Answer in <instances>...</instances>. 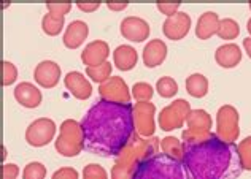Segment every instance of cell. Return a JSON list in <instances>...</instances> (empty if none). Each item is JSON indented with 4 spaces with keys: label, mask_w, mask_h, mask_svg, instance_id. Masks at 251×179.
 Here are the masks:
<instances>
[{
    "label": "cell",
    "mask_w": 251,
    "mask_h": 179,
    "mask_svg": "<svg viewBox=\"0 0 251 179\" xmlns=\"http://www.w3.org/2000/svg\"><path fill=\"white\" fill-rule=\"evenodd\" d=\"M247 30H248V34L251 37V18L248 19V22H247Z\"/></svg>",
    "instance_id": "60d3db41"
},
{
    "label": "cell",
    "mask_w": 251,
    "mask_h": 179,
    "mask_svg": "<svg viewBox=\"0 0 251 179\" xmlns=\"http://www.w3.org/2000/svg\"><path fill=\"white\" fill-rule=\"evenodd\" d=\"M52 179H78V171L72 167H62L52 173Z\"/></svg>",
    "instance_id": "d590c367"
},
{
    "label": "cell",
    "mask_w": 251,
    "mask_h": 179,
    "mask_svg": "<svg viewBox=\"0 0 251 179\" xmlns=\"http://www.w3.org/2000/svg\"><path fill=\"white\" fill-rule=\"evenodd\" d=\"M167 57V45L162 42L161 38L150 40V42L143 46L142 59L145 67L154 68L157 65H161Z\"/></svg>",
    "instance_id": "ac0fdd59"
},
{
    "label": "cell",
    "mask_w": 251,
    "mask_h": 179,
    "mask_svg": "<svg viewBox=\"0 0 251 179\" xmlns=\"http://www.w3.org/2000/svg\"><path fill=\"white\" fill-rule=\"evenodd\" d=\"M157 148H161L159 138H142L135 134L132 141L116 157L115 165L110 173V179H130L137 165L147 157L159 152Z\"/></svg>",
    "instance_id": "3957f363"
},
{
    "label": "cell",
    "mask_w": 251,
    "mask_h": 179,
    "mask_svg": "<svg viewBox=\"0 0 251 179\" xmlns=\"http://www.w3.org/2000/svg\"><path fill=\"white\" fill-rule=\"evenodd\" d=\"M111 70H113V65L110 62H105L99 67H86V76L91 78L94 83L103 84L111 78Z\"/></svg>",
    "instance_id": "4316f807"
},
{
    "label": "cell",
    "mask_w": 251,
    "mask_h": 179,
    "mask_svg": "<svg viewBox=\"0 0 251 179\" xmlns=\"http://www.w3.org/2000/svg\"><path fill=\"white\" fill-rule=\"evenodd\" d=\"M46 10L50 13H56V15L65 16L72 10V3L69 2H48L46 3Z\"/></svg>",
    "instance_id": "e575fe53"
},
{
    "label": "cell",
    "mask_w": 251,
    "mask_h": 179,
    "mask_svg": "<svg viewBox=\"0 0 251 179\" xmlns=\"http://www.w3.org/2000/svg\"><path fill=\"white\" fill-rule=\"evenodd\" d=\"M137 61H138V52L130 45H120L113 51V64L121 71L132 70L137 65Z\"/></svg>",
    "instance_id": "7402d4cb"
},
{
    "label": "cell",
    "mask_w": 251,
    "mask_h": 179,
    "mask_svg": "<svg viewBox=\"0 0 251 179\" xmlns=\"http://www.w3.org/2000/svg\"><path fill=\"white\" fill-rule=\"evenodd\" d=\"M54 148L64 157H75L84 149V135L81 122L75 119H65L59 127V135L54 141Z\"/></svg>",
    "instance_id": "5b68a950"
},
{
    "label": "cell",
    "mask_w": 251,
    "mask_h": 179,
    "mask_svg": "<svg viewBox=\"0 0 251 179\" xmlns=\"http://www.w3.org/2000/svg\"><path fill=\"white\" fill-rule=\"evenodd\" d=\"M250 11H251V2H250Z\"/></svg>",
    "instance_id": "7bdbcfd3"
},
{
    "label": "cell",
    "mask_w": 251,
    "mask_h": 179,
    "mask_svg": "<svg viewBox=\"0 0 251 179\" xmlns=\"http://www.w3.org/2000/svg\"><path fill=\"white\" fill-rule=\"evenodd\" d=\"M161 152L183 162V141L172 135L164 136L161 140Z\"/></svg>",
    "instance_id": "d4e9b609"
},
{
    "label": "cell",
    "mask_w": 251,
    "mask_h": 179,
    "mask_svg": "<svg viewBox=\"0 0 251 179\" xmlns=\"http://www.w3.org/2000/svg\"><path fill=\"white\" fill-rule=\"evenodd\" d=\"M61 67L54 61H42L34 70V81L45 89H52L61 79Z\"/></svg>",
    "instance_id": "5bb4252c"
},
{
    "label": "cell",
    "mask_w": 251,
    "mask_h": 179,
    "mask_svg": "<svg viewBox=\"0 0 251 179\" xmlns=\"http://www.w3.org/2000/svg\"><path fill=\"white\" fill-rule=\"evenodd\" d=\"M64 25H65V16L56 15V13L48 11L42 18V30L50 37H56L61 34Z\"/></svg>",
    "instance_id": "cb8c5ba5"
},
{
    "label": "cell",
    "mask_w": 251,
    "mask_h": 179,
    "mask_svg": "<svg viewBox=\"0 0 251 179\" xmlns=\"http://www.w3.org/2000/svg\"><path fill=\"white\" fill-rule=\"evenodd\" d=\"M191 16L186 11H178L176 15L166 18V21L162 22V32L169 40L172 42H178V40H183L189 34L191 29Z\"/></svg>",
    "instance_id": "4fadbf2b"
},
{
    "label": "cell",
    "mask_w": 251,
    "mask_h": 179,
    "mask_svg": "<svg viewBox=\"0 0 251 179\" xmlns=\"http://www.w3.org/2000/svg\"><path fill=\"white\" fill-rule=\"evenodd\" d=\"M64 84L78 100H88L92 94V86L81 71H69L64 78Z\"/></svg>",
    "instance_id": "2e32d148"
},
{
    "label": "cell",
    "mask_w": 251,
    "mask_h": 179,
    "mask_svg": "<svg viewBox=\"0 0 251 179\" xmlns=\"http://www.w3.org/2000/svg\"><path fill=\"white\" fill-rule=\"evenodd\" d=\"M83 179H108V173L97 163H88L83 170Z\"/></svg>",
    "instance_id": "d6a6232c"
},
{
    "label": "cell",
    "mask_w": 251,
    "mask_h": 179,
    "mask_svg": "<svg viewBox=\"0 0 251 179\" xmlns=\"http://www.w3.org/2000/svg\"><path fill=\"white\" fill-rule=\"evenodd\" d=\"M46 167L40 162H30L23 170V179H45Z\"/></svg>",
    "instance_id": "4dcf8cb0"
},
{
    "label": "cell",
    "mask_w": 251,
    "mask_h": 179,
    "mask_svg": "<svg viewBox=\"0 0 251 179\" xmlns=\"http://www.w3.org/2000/svg\"><path fill=\"white\" fill-rule=\"evenodd\" d=\"M110 46L103 40H94L84 46L81 52V61L86 67H99L105 62H108Z\"/></svg>",
    "instance_id": "9a60e30c"
},
{
    "label": "cell",
    "mask_w": 251,
    "mask_h": 179,
    "mask_svg": "<svg viewBox=\"0 0 251 179\" xmlns=\"http://www.w3.org/2000/svg\"><path fill=\"white\" fill-rule=\"evenodd\" d=\"M99 95H100L102 100L127 105L130 103L132 92L121 76H111L108 81L99 86Z\"/></svg>",
    "instance_id": "8fae6325"
},
{
    "label": "cell",
    "mask_w": 251,
    "mask_h": 179,
    "mask_svg": "<svg viewBox=\"0 0 251 179\" xmlns=\"http://www.w3.org/2000/svg\"><path fill=\"white\" fill-rule=\"evenodd\" d=\"M88 34H89L88 24L81 21V19H75V21H72L64 30V37H62L64 46L69 49L80 48L84 43V40L88 38Z\"/></svg>",
    "instance_id": "d6986e66"
},
{
    "label": "cell",
    "mask_w": 251,
    "mask_h": 179,
    "mask_svg": "<svg viewBox=\"0 0 251 179\" xmlns=\"http://www.w3.org/2000/svg\"><path fill=\"white\" fill-rule=\"evenodd\" d=\"M108 10H113V11H123L129 6L127 2H107Z\"/></svg>",
    "instance_id": "f35d334b"
},
{
    "label": "cell",
    "mask_w": 251,
    "mask_h": 179,
    "mask_svg": "<svg viewBox=\"0 0 251 179\" xmlns=\"http://www.w3.org/2000/svg\"><path fill=\"white\" fill-rule=\"evenodd\" d=\"M243 52L239 45L235 43H224L218 46L215 51V61L223 68H234L242 62Z\"/></svg>",
    "instance_id": "ffe728a7"
},
{
    "label": "cell",
    "mask_w": 251,
    "mask_h": 179,
    "mask_svg": "<svg viewBox=\"0 0 251 179\" xmlns=\"http://www.w3.org/2000/svg\"><path fill=\"white\" fill-rule=\"evenodd\" d=\"M84 149L100 157H118L135 136L134 105L99 100L81 119Z\"/></svg>",
    "instance_id": "6da1fadb"
},
{
    "label": "cell",
    "mask_w": 251,
    "mask_h": 179,
    "mask_svg": "<svg viewBox=\"0 0 251 179\" xmlns=\"http://www.w3.org/2000/svg\"><path fill=\"white\" fill-rule=\"evenodd\" d=\"M13 97L24 108H37L42 103L43 98L40 89L29 81H23L16 84L15 90H13Z\"/></svg>",
    "instance_id": "e0dca14e"
},
{
    "label": "cell",
    "mask_w": 251,
    "mask_h": 179,
    "mask_svg": "<svg viewBox=\"0 0 251 179\" xmlns=\"http://www.w3.org/2000/svg\"><path fill=\"white\" fill-rule=\"evenodd\" d=\"M183 167L186 179H237L242 163L235 143L215 134L197 141H183Z\"/></svg>",
    "instance_id": "7a4b0ae2"
},
{
    "label": "cell",
    "mask_w": 251,
    "mask_h": 179,
    "mask_svg": "<svg viewBox=\"0 0 251 179\" xmlns=\"http://www.w3.org/2000/svg\"><path fill=\"white\" fill-rule=\"evenodd\" d=\"M154 114L156 107L151 102H137L134 107V124L135 134L142 138H153L154 136Z\"/></svg>",
    "instance_id": "30bf717a"
},
{
    "label": "cell",
    "mask_w": 251,
    "mask_h": 179,
    "mask_svg": "<svg viewBox=\"0 0 251 179\" xmlns=\"http://www.w3.org/2000/svg\"><path fill=\"white\" fill-rule=\"evenodd\" d=\"M121 35L132 43H142L150 37V24L140 16H127L120 24Z\"/></svg>",
    "instance_id": "7c38bea8"
},
{
    "label": "cell",
    "mask_w": 251,
    "mask_h": 179,
    "mask_svg": "<svg viewBox=\"0 0 251 179\" xmlns=\"http://www.w3.org/2000/svg\"><path fill=\"white\" fill-rule=\"evenodd\" d=\"M240 34V25L232 18H224L220 21V27H218V37L221 40H235Z\"/></svg>",
    "instance_id": "484cf974"
},
{
    "label": "cell",
    "mask_w": 251,
    "mask_h": 179,
    "mask_svg": "<svg viewBox=\"0 0 251 179\" xmlns=\"http://www.w3.org/2000/svg\"><path fill=\"white\" fill-rule=\"evenodd\" d=\"M156 90L162 98H172L174 95H176V92H178V83L170 76H162L157 79Z\"/></svg>",
    "instance_id": "83f0119b"
},
{
    "label": "cell",
    "mask_w": 251,
    "mask_h": 179,
    "mask_svg": "<svg viewBox=\"0 0 251 179\" xmlns=\"http://www.w3.org/2000/svg\"><path fill=\"white\" fill-rule=\"evenodd\" d=\"M56 124L50 117H38L35 121L29 124V127L25 129V141L29 146L34 148H43L48 143L54 140L56 135Z\"/></svg>",
    "instance_id": "9c48e42d"
},
{
    "label": "cell",
    "mask_w": 251,
    "mask_h": 179,
    "mask_svg": "<svg viewBox=\"0 0 251 179\" xmlns=\"http://www.w3.org/2000/svg\"><path fill=\"white\" fill-rule=\"evenodd\" d=\"M220 16L215 11H205L202 13L197 19L196 24V37L199 40H208L218 34V27H220Z\"/></svg>",
    "instance_id": "44dd1931"
},
{
    "label": "cell",
    "mask_w": 251,
    "mask_h": 179,
    "mask_svg": "<svg viewBox=\"0 0 251 179\" xmlns=\"http://www.w3.org/2000/svg\"><path fill=\"white\" fill-rule=\"evenodd\" d=\"M18 175H19V167L16 163L2 165V179H16Z\"/></svg>",
    "instance_id": "8d00e7d4"
},
{
    "label": "cell",
    "mask_w": 251,
    "mask_h": 179,
    "mask_svg": "<svg viewBox=\"0 0 251 179\" xmlns=\"http://www.w3.org/2000/svg\"><path fill=\"white\" fill-rule=\"evenodd\" d=\"M191 105L188 100L184 98H176L167 107H164L157 116V124H159L161 130L164 132H170V130H176L181 129L184 124H186V119L191 112Z\"/></svg>",
    "instance_id": "52a82bcc"
},
{
    "label": "cell",
    "mask_w": 251,
    "mask_h": 179,
    "mask_svg": "<svg viewBox=\"0 0 251 179\" xmlns=\"http://www.w3.org/2000/svg\"><path fill=\"white\" fill-rule=\"evenodd\" d=\"M18 78V68L15 64L2 61V86H11Z\"/></svg>",
    "instance_id": "1f68e13d"
},
{
    "label": "cell",
    "mask_w": 251,
    "mask_h": 179,
    "mask_svg": "<svg viewBox=\"0 0 251 179\" xmlns=\"http://www.w3.org/2000/svg\"><path fill=\"white\" fill-rule=\"evenodd\" d=\"M240 114L232 105H223L216 112L215 135L226 143H235L240 136Z\"/></svg>",
    "instance_id": "8992f818"
},
{
    "label": "cell",
    "mask_w": 251,
    "mask_h": 179,
    "mask_svg": "<svg viewBox=\"0 0 251 179\" xmlns=\"http://www.w3.org/2000/svg\"><path fill=\"white\" fill-rule=\"evenodd\" d=\"M237 151H239L242 168L251 171V136H245L242 141H239Z\"/></svg>",
    "instance_id": "f546056e"
},
{
    "label": "cell",
    "mask_w": 251,
    "mask_h": 179,
    "mask_svg": "<svg viewBox=\"0 0 251 179\" xmlns=\"http://www.w3.org/2000/svg\"><path fill=\"white\" fill-rule=\"evenodd\" d=\"M243 49H245V52L248 54V57L251 59V37L243 38Z\"/></svg>",
    "instance_id": "ab89813d"
},
{
    "label": "cell",
    "mask_w": 251,
    "mask_h": 179,
    "mask_svg": "<svg viewBox=\"0 0 251 179\" xmlns=\"http://www.w3.org/2000/svg\"><path fill=\"white\" fill-rule=\"evenodd\" d=\"M180 2H157L156 6L157 10H159L162 15H166L167 18L176 15L178 11H180Z\"/></svg>",
    "instance_id": "836d02e7"
},
{
    "label": "cell",
    "mask_w": 251,
    "mask_h": 179,
    "mask_svg": "<svg viewBox=\"0 0 251 179\" xmlns=\"http://www.w3.org/2000/svg\"><path fill=\"white\" fill-rule=\"evenodd\" d=\"M186 92L194 98H202L208 94V79L202 73H193L184 81Z\"/></svg>",
    "instance_id": "603a6c76"
},
{
    "label": "cell",
    "mask_w": 251,
    "mask_h": 179,
    "mask_svg": "<svg viewBox=\"0 0 251 179\" xmlns=\"http://www.w3.org/2000/svg\"><path fill=\"white\" fill-rule=\"evenodd\" d=\"M130 179H186V173L181 160L156 152L137 165Z\"/></svg>",
    "instance_id": "277c9868"
},
{
    "label": "cell",
    "mask_w": 251,
    "mask_h": 179,
    "mask_svg": "<svg viewBox=\"0 0 251 179\" xmlns=\"http://www.w3.org/2000/svg\"><path fill=\"white\" fill-rule=\"evenodd\" d=\"M100 2H76V8H80L84 13H92L100 8Z\"/></svg>",
    "instance_id": "74e56055"
},
{
    "label": "cell",
    "mask_w": 251,
    "mask_h": 179,
    "mask_svg": "<svg viewBox=\"0 0 251 179\" xmlns=\"http://www.w3.org/2000/svg\"><path fill=\"white\" fill-rule=\"evenodd\" d=\"M211 116L205 110H191L189 116L186 119V127L181 134L183 141H197L203 140L211 135Z\"/></svg>",
    "instance_id": "ba28073f"
},
{
    "label": "cell",
    "mask_w": 251,
    "mask_h": 179,
    "mask_svg": "<svg viewBox=\"0 0 251 179\" xmlns=\"http://www.w3.org/2000/svg\"><path fill=\"white\" fill-rule=\"evenodd\" d=\"M130 92H132V97H134L137 102H150L151 98H153L154 89H153V86L148 83L138 81L132 86Z\"/></svg>",
    "instance_id": "f1b7e54d"
},
{
    "label": "cell",
    "mask_w": 251,
    "mask_h": 179,
    "mask_svg": "<svg viewBox=\"0 0 251 179\" xmlns=\"http://www.w3.org/2000/svg\"><path fill=\"white\" fill-rule=\"evenodd\" d=\"M5 157H6V149L5 146H2V160H5Z\"/></svg>",
    "instance_id": "b9f144b4"
}]
</instances>
